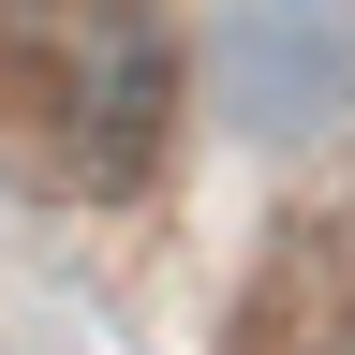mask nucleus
Here are the masks:
<instances>
[{
    "label": "nucleus",
    "instance_id": "f257e3e1",
    "mask_svg": "<svg viewBox=\"0 0 355 355\" xmlns=\"http://www.w3.org/2000/svg\"><path fill=\"white\" fill-rule=\"evenodd\" d=\"M163 133H178V44H163V15L104 0V15L74 30V60H60V163L89 193H148Z\"/></svg>",
    "mask_w": 355,
    "mask_h": 355
},
{
    "label": "nucleus",
    "instance_id": "f03ea898",
    "mask_svg": "<svg viewBox=\"0 0 355 355\" xmlns=\"http://www.w3.org/2000/svg\"><path fill=\"white\" fill-rule=\"evenodd\" d=\"M222 89H237L252 133L355 119V0H237L222 15Z\"/></svg>",
    "mask_w": 355,
    "mask_h": 355
}]
</instances>
